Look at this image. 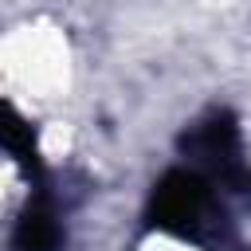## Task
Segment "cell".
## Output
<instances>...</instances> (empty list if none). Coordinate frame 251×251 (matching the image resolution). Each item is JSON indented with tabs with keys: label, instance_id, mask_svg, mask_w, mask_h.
I'll list each match as a JSON object with an SVG mask.
<instances>
[{
	"label": "cell",
	"instance_id": "obj_1",
	"mask_svg": "<svg viewBox=\"0 0 251 251\" xmlns=\"http://www.w3.org/2000/svg\"><path fill=\"white\" fill-rule=\"evenodd\" d=\"M141 220L149 231L192 239V243H204L208 251H231L235 247V231H231L227 212L220 204V188L192 165L169 169L153 184Z\"/></svg>",
	"mask_w": 251,
	"mask_h": 251
},
{
	"label": "cell",
	"instance_id": "obj_2",
	"mask_svg": "<svg viewBox=\"0 0 251 251\" xmlns=\"http://www.w3.org/2000/svg\"><path fill=\"white\" fill-rule=\"evenodd\" d=\"M176 145L188 157V165L200 169L216 188L235 192V196H251V165L243 157V137H239V122L231 110L212 106L180 133Z\"/></svg>",
	"mask_w": 251,
	"mask_h": 251
},
{
	"label": "cell",
	"instance_id": "obj_3",
	"mask_svg": "<svg viewBox=\"0 0 251 251\" xmlns=\"http://www.w3.org/2000/svg\"><path fill=\"white\" fill-rule=\"evenodd\" d=\"M12 251H67V227H63V216H59L47 184H35L31 200L16 216Z\"/></svg>",
	"mask_w": 251,
	"mask_h": 251
},
{
	"label": "cell",
	"instance_id": "obj_4",
	"mask_svg": "<svg viewBox=\"0 0 251 251\" xmlns=\"http://www.w3.org/2000/svg\"><path fill=\"white\" fill-rule=\"evenodd\" d=\"M0 149L24 169V176L31 184H43V157H39V141H35V126L0 98Z\"/></svg>",
	"mask_w": 251,
	"mask_h": 251
}]
</instances>
